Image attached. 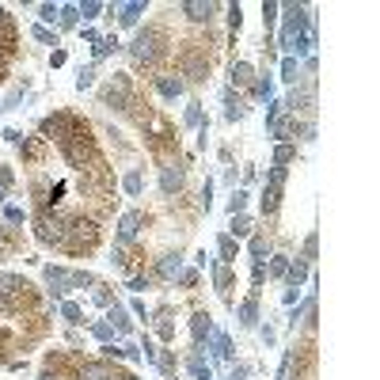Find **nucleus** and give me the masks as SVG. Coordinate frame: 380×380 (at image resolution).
<instances>
[{
	"label": "nucleus",
	"mask_w": 380,
	"mask_h": 380,
	"mask_svg": "<svg viewBox=\"0 0 380 380\" xmlns=\"http://www.w3.org/2000/svg\"><path fill=\"white\" fill-rule=\"evenodd\" d=\"M95 243H99V225H95L92 217H73L69 228H65L61 251H69V255H87V251H95Z\"/></svg>",
	"instance_id": "nucleus-1"
},
{
	"label": "nucleus",
	"mask_w": 380,
	"mask_h": 380,
	"mask_svg": "<svg viewBox=\"0 0 380 380\" xmlns=\"http://www.w3.org/2000/svg\"><path fill=\"white\" fill-rule=\"evenodd\" d=\"M164 50H168V34L160 31V27H149L144 34H137V42H133V61L137 65H152L156 57H164Z\"/></svg>",
	"instance_id": "nucleus-2"
},
{
	"label": "nucleus",
	"mask_w": 380,
	"mask_h": 380,
	"mask_svg": "<svg viewBox=\"0 0 380 380\" xmlns=\"http://www.w3.org/2000/svg\"><path fill=\"white\" fill-rule=\"evenodd\" d=\"M69 130H73V114H50V118H42V125H38V133H42V141H57L61 144L65 137H69Z\"/></svg>",
	"instance_id": "nucleus-3"
},
{
	"label": "nucleus",
	"mask_w": 380,
	"mask_h": 380,
	"mask_svg": "<svg viewBox=\"0 0 380 380\" xmlns=\"http://www.w3.org/2000/svg\"><path fill=\"white\" fill-rule=\"evenodd\" d=\"M183 76H190V80H202V76L209 73V57L198 50V46H190V50H183Z\"/></svg>",
	"instance_id": "nucleus-4"
},
{
	"label": "nucleus",
	"mask_w": 380,
	"mask_h": 380,
	"mask_svg": "<svg viewBox=\"0 0 380 380\" xmlns=\"http://www.w3.org/2000/svg\"><path fill=\"white\" fill-rule=\"evenodd\" d=\"M137 228H141V213H125V217L118 221V240L130 243L133 236H137Z\"/></svg>",
	"instance_id": "nucleus-5"
},
{
	"label": "nucleus",
	"mask_w": 380,
	"mask_h": 380,
	"mask_svg": "<svg viewBox=\"0 0 380 380\" xmlns=\"http://www.w3.org/2000/svg\"><path fill=\"white\" fill-rule=\"evenodd\" d=\"M179 8L194 19V23H209V15H213V4H198V0H187V4H179Z\"/></svg>",
	"instance_id": "nucleus-6"
},
{
	"label": "nucleus",
	"mask_w": 380,
	"mask_h": 380,
	"mask_svg": "<svg viewBox=\"0 0 380 380\" xmlns=\"http://www.w3.org/2000/svg\"><path fill=\"white\" fill-rule=\"evenodd\" d=\"M156 92L168 95V99H175V95H183V80H179V76H156Z\"/></svg>",
	"instance_id": "nucleus-7"
},
{
	"label": "nucleus",
	"mask_w": 380,
	"mask_h": 380,
	"mask_svg": "<svg viewBox=\"0 0 380 380\" xmlns=\"http://www.w3.org/2000/svg\"><path fill=\"white\" fill-rule=\"evenodd\" d=\"M190 331H194V342H202V338H206L209 331H213V323H209V312H194Z\"/></svg>",
	"instance_id": "nucleus-8"
},
{
	"label": "nucleus",
	"mask_w": 380,
	"mask_h": 380,
	"mask_svg": "<svg viewBox=\"0 0 380 380\" xmlns=\"http://www.w3.org/2000/svg\"><path fill=\"white\" fill-rule=\"evenodd\" d=\"M232 84H236V87H251V84H255L247 61H236V65H232Z\"/></svg>",
	"instance_id": "nucleus-9"
},
{
	"label": "nucleus",
	"mask_w": 380,
	"mask_h": 380,
	"mask_svg": "<svg viewBox=\"0 0 380 380\" xmlns=\"http://www.w3.org/2000/svg\"><path fill=\"white\" fill-rule=\"evenodd\" d=\"M160 187H164V194H175V190H183V171H179V168H164V179H160Z\"/></svg>",
	"instance_id": "nucleus-10"
},
{
	"label": "nucleus",
	"mask_w": 380,
	"mask_h": 380,
	"mask_svg": "<svg viewBox=\"0 0 380 380\" xmlns=\"http://www.w3.org/2000/svg\"><path fill=\"white\" fill-rule=\"evenodd\" d=\"M285 278H289V285H300V281H304L308 278V262L304 259H293V262H289V270H285Z\"/></svg>",
	"instance_id": "nucleus-11"
},
{
	"label": "nucleus",
	"mask_w": 380,
	"mask_h": 380,
	"mask_svg": "<svg viewBox=\"0 0 380 380\" xmlns=\"http://www.w3.org/2000/svg\"><path fill=\"white\" fill-rule=\"evenodd\" d=\"M270 133H274L278 141H289V137L297 133V118H278L274 125H270Z\"/></svg>",
	"instance_id": "nucleus-12"
},
{
	"label": "nucleus",
	"mask_w": 380,
	"mask_h": 380,
	"mask_svg": "<svg viewBox=\"0 0 380 380\" xmlns=\"http://www.w3.org/2000/svg\"><path fill=\"white\" fill-rule=\"evenodd\" d=\"M236 255H240V243L232 240V236H221V266L236 262Z\"/></svg>",
	"instance_id": "nucleus-13"
},
{
	"label": "nucleus",
	"mask_w": 380,
	"mask_h": 380,
	"mask_svg": "<svg viewBox=\"0 0 380 380\" xmlns=\"http://www.w3.org/2000/svg\"><path fill=\"white\" fill-rule=\"evenodd\" d=\"M308 103H312V92H293L289 95V118H297V111H308Z\"/></svg>",
	"instance_id": "nucleus-14"
},
{
	"label": "nucleus",
	"mask_w": 380,
	"mask_h": 380,
	"mask_svg": "<svg viewBox=\"0 0 380 380\" xmlns=\"http://www.w3.org/2000/svg\"><path fill=\"white\" fill-rule=\"evenodd\" d=\"M278 206H281V190L266 187V190H262V213H278Z\"/></svg>",
	"instance_id": "nucleus-15"
},
{
	"label": "nucleus",
	"mask_w": 380,
	"mask_h": 380,
	"mask_svg": "<svg viewBox=\"0 0 380 380\" xmlns=\"http://www.w3.org/2000/svg\"><path fill=\"white\" fill-rule=\"evenodd\" d=\"M255 316H259V304H255V300H243V304H240V323L251 327V323H255Z\"/></svg>",
	"instance_id": "nucleus-16"
},
{
	"label": "nucleus",
	"mask_w": 380,
	"mask_h": 380,
	"mask_svg": "<svg viewBox=\"0 0 380 380\" xmlns=\"http://www.w3.org/2000/svg\"><path fill=\"white\" fill-rule=\"evenodd\" d=\"M217 289L225 293V300H232V293H228L232 289V270L228 266H217Z\"/></svg>",
	"instance_id": "nucleus-17"
},
{
	"label": "nucleus",
	"mask_w": 380,
	"mask_h": 380,
	"mask_svg": "<svg viewBox=\"0 0 380 380\" xmlns=\"http://www.w3.org/2000/svg\"><path fill=\"white\" fill-rule=\"evenodd\" d=\"M141 12H144V4H122V23L133 27V23L141 19Z\"/></svg>",
	"instance_id": "nucleus-18"
},
{
	"label": "nucleus",
	"mask_w": 380,
	"mask_h": 380,
	"mask_svg": "<svg viewBox=\"0 0 380 380\" xmlns=\"http://www.w3.org/2000/svg\"><path fill=\"white\" fill-rule=\"evenodd\" d=\"M293 156H297L293 144H278V149H274V164H278V168H285V164L293 160Z\"/></svg>",
	"instance_id": "nucleus-19"
},
{
	"label": "nucleus",
	"mask_w": 380,
	"mask_h": 380,
	"mask_svg": "<svg viewBox=\"0 0 380 380\" xmlns=\"http://www.w3.org/2000/svg\"><path fill=\"white\" fill-rule=\"evenodd\" d=\"M106 319H111V323L118 327V331H130V319H125V308H118V304H114L111 312H106Z\"/></svg>",
	"instance_id": "nucleus-20"
},
{
	"label": "nucleus",
	"mask_w": 380,
	"mask_h": 380,
	"mask_svg": "<svg viewBox=\"0 0 380 380\" xmlns=\"http://www.w3.org/2000/svg\"><path fill=\"white\" fill-rule=\"evenodd\" d=\"M297 73H300V65L293 61V57H285V61H281V80H289V84H297Z\"/></svg>",
	"instance_id": "nucleus-21"
},
{
	"label": "nucleus",
	"mask_w": 380,
	"mask_h": 380,
	"mask_svg": "<svg viewBox=\"0 0 380 380\" xmlns=\"http://www.w3.org/2000/svg\"><path fill=\"white\" fill-rule=\"evenodd\" d=\"M251 87H255V95H259V99H270V92H274V80H270V76H259V80L251 84Z\"/></svg>",
	"instance_id": "nucleus-22"
},
{
	"label": "nucleus",
	"mask_w": 380,
	"mask_h": 380,
	"mask_svg": "<svg viewBox=\"0 0 380 380\" xmlns=\"http://www.w3.org/2000/svg\"><path fill=\"white\" fill-rule=\"evenodd\" d=\"M122 187H125V190H130V194H141V187H144V179H141V171H130V175H125V179H122Z\"/></svg>",
	"instance_id": "nucleus-23"
},
{
	"label": "nucleus",
	"mask_w": 380,
	"mask_h": 380,
	"mask_svg": "<svg viewBox=\"0 0 380 380\" xmlns=\"http://www.w3.org/2000/svg\"><path fill=\"white\" fill-rule=\"evenodd\" d=\"M285 270H289V259H285V255H274V259H270V270H266V274L285 278Z\"/></svg>",
	"instance_id": "nucleus-24"
},
{
	"label": "nucleus",
	"mask_w": 380,
	"mask_h": 380,
	"mask_svg": "<svg viewBox=\"0 0 380 380\" xmlns=\"http://www.w3.org/2000/svg\"><path fill=\"white\" fill-rule=\"evenodd\" d=\"M225 103H228V111H225V114H228L232 122H236V118H243V103H240V99H236V95H232V92L225 95Z\"/></svg>",
	"instance_id": "nucleus-25"
},
{
	"label": "nucleus",
	"mask_w": 380,
	"mask_h": 380,
	"mask_svg": "<svg viewBox=\"0 0 380 380\" xmlns=\"http://www.w3.org/2000/svg\"><path fill=\"white\" fill-rule=\"evenodd\" d=\"M251 255H255L259 262L270 255V247H266V240H262V236H255V240H251Z\"/></svg>",
	"instance_id": "nucleus-26"
},
{
	"label": "nucleus",
	"mask_w": 380,
	"mask_h": 380,
	"mask_svg": "<svg viewBox=\"0 0 380 380\" xmlns=\"http://www.w3.org/2000/svg\"><path fill=\"white\" fill-rule=\"evenodd\" d=\"M190 373L198 376V380H209V365L202 361V357H190Z\"/></svg>",
	"instance_id": "nucleus-27"
},
{
	"label": "nucleus",
	"mask_w": 380,
	"mask_h": 380,
	"mask_svg": "<svg viewBox=\"0 0 380 380\" xmlns=\"http://www.w3.org/2000/svg\"><path fill=\"white\" fill-rule=\"evenodd\" d=\"M243 206H247V194H243V190H236V194H232V202H228V213L236 217V213H240Z\"/></svg>",
	"instance_id": "nucleus-28"
},
{
	"label": "nucleus",
	"mask_w": 380,
	"mask_h": 380,
	"mask_svg": "<svg viewBox=\"0 0 380 380\" xmlns=\"http://www.w3.org/2000/svg\"><path fill=\"white\" fill-rule=\"evenodd\" d=\"M228 23H232V31H240V23H243V8H240V4L228 8Z\"/></svg>",
	"instance_id": "nucleus-29"
},
{
	"label": "nucleus",
	"mask_w": 380,
	"mask_h": 380,
	"mask_svg": "<svg viewBox=\"0 0 380 380\" xmlns=\"http://www.w3.org/2000/svg\"><path fill=\"white\" fill-rule=\"evenodd\" d=\"M316 243H319V240H316V232H312V236L304 240V255H300L304 262H312V259H316Z\"/></svg>",
	"instance_id": "nucleus-30"
},
{
	"label": "nucleus",
	"mask_w": 380,
	"mask_h": 380,
	"mask_svg": "<svg viewBox=\"0 0 380 380\" xmlns=\"http://www.w3.org/2000/svg\"><path fill=\"white\" fill-rule=\"evenodd\" d=\"M274 19H278V4H262V23L274 27Z\"/></svg>",
	"instance_id": "nucleus-31"
},
{
	"label": "nucleus",
	"mask_w": 380,
	"mask_h": 380,
	"mask_svg": "<svg viewBox=\"0 0 380 380\" xmlns=\"http://www.w3.org/2000/svg\"><path fill=\"white\" fill-rule=\"evenodd\" d=\"M175 270H179V259H175V255H171V259H164V262H160V274H164V278H171V274H175Z\"/></svg>",
	"instance_id": "nucleus-32"
},
{
	"label": "nucleus",
	"mask_w": 380,
	"mask_h": 380,
	"mask_svg": "<svg viewBox=\"0 0 380 380\" xmlns=\"http://www.w3.org/2000/svg\"><path fill=\"white\" fill-rule=\"evenodd\" d=\"M61 312H65V319H69V323H80V304H73V300H69Z\"/></svg>",
	"instance_id": "nucleus-33"
},
{
	"label": "nucleus",
	"mask_w": 380,
	"mask_h": 380,
	"mask_svg": "<svg viewBox=\"0 0 380 380\" xmlns=\"http://www.w3.org/2000/svg\"><path fill=\"white\" fill-rule=\"evenodd\" d=\"M281 183H285V168H274V171H270V179H266V187H278L281 190Z\"/></svg>",
	"instance_id": "nucleus-34"
},
{
	"label": "nucleus",
	"mask_w": 380,
	"mask_h": 380,
	"mask_svg": "<svg viewBox=\"0 0 380 380\" xmlns=\"http://www.w3.org/2000/svg\"><path fill=\"white\" fill-rule=\"evenodd\" d=\"M278 118H281V103H270L266 106V125H274Z\"/></svg>",
	"instance_id": "nucleus-35"
},
{
	"label": "nucleus",
	"mask_w": 380,
	"mask_h": 380,
	"mask_svg": "<svg viewBox=\"0 0 380 380\" xmlns=\"http://www.w3.org/2000/svg\"><path fill=\"white\" fill-rule=\"evenodd\" d=\"M232 228H236V236H243V232H251V221L247 217H236V221H232Z\"/></svg>",
	"instance_id": "nucleus-36"
},
{
	"label": "nucleus",
	"mask_w": 380,
	"mask_h": 380,
	"mask_svg": "<svg viewBox=\"0 0 380 380\" xmlns=\"http://www.w3.org/2000/svg\"><path fill=\"white\" fill-rule=\"evenodd\" d=\"M38 15H42V19H46V23H53V15H57V8H53V4H42V8H38Z\"/></svg>",
	"instance_id": "nucleus-37"
},
{
	"label": "nucleus",
	"mask_w": 380,
	"mask_h": 380,
	"mask_svg": "<svg viewBox=\"0 0 380 380\" xmlns=\"http://www.w3.org/2000/svg\"><path fill=\"white\" fill-rule=\"evenodd\" d=\"M251 278H255V285H262V281H266V262H255V274Z\"/></svg>",
	"instance_id": "nucleus-38"
},
{
	"label": "nucleus",
	"mask_w": 380,
	"mask_h": 380,
	"mask_svg": "<svg viewBox=\"0 0 380 380\" xmlns=\"http://www.w3.org/2000/svg\"><path fill=\"white\" fill-rule=\"evenodd\" d=\"M217 354H221V357H228V354H232V350H228V338H225V335H217Z\"/></svg>",
	"instance_id": "nucleus-39"
},
{
	"label": "nucleus",
	"mask_w": 380,
	"mask_h": 380,
	"mask_svg": "<svg viewBox=\"0 0 380 380\" xmlns=\"http://www.w3.org/2000/svg\"><path fill=\"white\" fill-rule=\"evenodd\" d=\"M61 23H65V27L76 23V8H65V12H61Z\"/></svg>",
	"instance_id": "nucleus-40"
},
{
	"label": "nucleus",
	"mask_w": 380,
	"mask_h": 380,
	"mask_svg": "<svg viewBox=\"0 0 380 380\" xmlns=\"http://www.w3.org/2000/svg\"><path fill=\"white\" fill-rule=\"evenodd\" d=\"M34 38H38V42H53V34L46 31V27H34Z\"/></svg>",
	"instance_id": "nucleus-41"
},
{
	"label": "nucleus",
	"mask_w": 380,
	"mask_h": 380,
	"mask_svg": "<svg viewBox=\"0 0 380 380\" xmlns=\"http://www.w3.org/2000/svg\"><path fill=\"white\" fill-rule=\"evenodd\" d=\"M179 281H183V285H194V281H198V274H194V270H183Z\"/></svg>",
	"instance_id": "nucleus-42"
},
{
	"label": "nucleus",
	"mask_w": 380,
	"mask_h": 380,
	"mask_svg": "<svg viewBox=\"0 0 380 380\" xmlns=\"http://www.w3.org/2000/svg\"><path fill=\"white\" fill-rule=\"evenodd\" d=\"M95 338H103V342H106V338H111V323H99V327H95Z\"/></svg>",
	"instance_id": "nucleus-43"
},
{
	"label": "nucleus",
	"mask_w": 380,
	"mask_h": 380,
	"mask_svg": "<svg viewBox=\"0 0 380 380\" xmlns=\"http://www.w3.org/2000/svg\"><path fill=\"white\" fill-rule=\"evenodd\" d=\"M187 122H190V125L202 122V111H198V106H190V111H187Z\"/></svg>",
	"instance_id": "nucleus-44"
},
{
	"label": "nucleus",
	"mask_w": 380,
	"mask_h": 380,
	"mask_svg": "<svg viewBox=\"0 0 380 380\" xmlns=\"http://www.w3.org/2000/svg\"><path fill=\"white\" fill-rule=\"evenodd\" d=\"M8 221H15V225H19V221H23V209H15V206H8Z\"/></svg>",
	"instance_id": "nucleus-45"
},
{
	"label": "nucleus",
	"mask_w": 380,
	"mask_h": 380,
	"mask_svg": "<svg viewBox=\"0 0 380 380\" xmlns=\"http://www.w3.org/2000/svg\"><path fill=\"white\" fill-rule=\"evenodd\" d=\"M92 76H95L92 69H84V73H80V80H76V84H80V87H87V84H92Z\"/></svg>",
	"instance_id": "nucleus-46"
},
{
	"label": "nucleus",
	"mask_w": 380,
	"mask_h": 380,
	"mask_svg": "<svg viewBox=\"0 0 380 380\" xmlns=\"http://www.w3.org/2000/svg\"><path fill=\"white\" fill-rule=\"evenodd\" d=\"M0 76H4V65H0Z\"/></svg>",
	"instance_id": "nucleus-47"
}]
</instances>
